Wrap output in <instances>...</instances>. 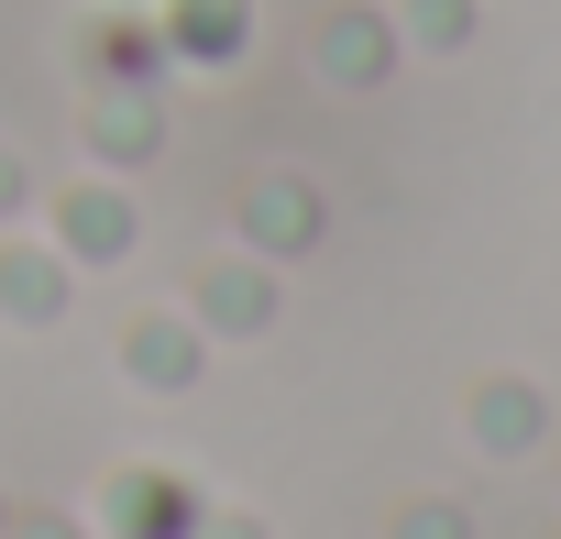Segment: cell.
<instances>
[{"instance_id":"8","label":"cell","mask_w":561,"mask_h":539,"mask_svg":"<svg viewBox=\"0 0 561 539\" xmlns=\"http://www.w3.org/2000/svg\"><path fill=\"white\" fill-rule=\"evenodd\" d=\"M165 45L176 56H242V0H176V12H165Z\"/></svg>"},{"instance_id":"2","label":"cell","mask_w":561,"mask_h":539,"mask_svg":"<svg viewBox=\"0 0 561 539\" xmlns=\"http://www.w3.org/2000/svg\"><path fill=\"white\" fill-rule=\"evenodd\" d=\"M78 133H89V154H100V165H144V154L165 144V100H154L144 78H100V89H89V111H78Z\"/></svg>"},{"instance_id":"14","label":"cell","mask_w":561,"mask_h":539,"mask_svg":"<svg viewBox=\"0 0 561 539\" xmlns=\"http://www.w3.org/2000/svg\"><path fill=\"white\" fill-rule=\"evenodd\" d=\"M0 528H12V506H0Z\"/></svg>"},{"instance_id":"3","label":"cell","mask_w":561,"mask_h":539,"mask_svg":"<svg viewBox=\"0 0 561 539\" xmlns=\"http://www.w3.org/2000/svg\"><path fill=\"white\" fill-rule=\"evenodd\" d=\"M67 287H78V264L56 242H0V320H12V331H56Z\"/></svg>"},{"instance_id":"1","label":"cell","mask_w":561,"mask_h":539,"mask_svg":"<svg viewBox=\"0 0 561 539\" xmlns=\"http://www.w3.org/2000/svg\"><path fill=\"white\" fill-rule=\"evenodd\" d=\"M133 242H144V220H133V198H122L111 176L56 187V253H67V264H122Z\"/></svg>"},{"instance_id":"4","label":"cell","mask_w":561,"mask_h":539,"mask_svg":"<svg viewBox=\"0 0 561 539\" xmlns=\"http://www.w3.org/2000/svg\"><path fill=\"white\" fill-rule=\"evenodd\" d=\"M111 539H187L198 528V495L176 484V473H111Z\"/></svg>"},{"instance_id":"10","label":"cell","mask_w":561,"mask_h":539,"mask_svg":"<svg viewBox=\"0 0 561 539\" xmlns=\"http://www.w3.org/2000/svg\"><path fill=\"white\" fill-rule=\"evenodd\" d=\"M331 78H375V23H331Z\"/></svg>"},{"instance_id":"5","label":"cell","mask_w":561,"mask_h":539,"mask_svg":"<svg viewBox=\"0 0 561 539\" xmlns=\"http://www.w3.org/2000/svg\"><path fill=\"white\" fill-rule=\"evenodd\" d=\"M122 375L154 386V397L198 386V331H187V320H133V331H122Z\"/></svg>"},{"instance_id":"13","label":"cell","mask_w":561,"mask_h":539,"mask_svg":"<svg viewBox=\"0 0 561 539\" xmlns=\"http://www.w3.org/2000/svg\"><path fill=\"white\" fill-rule=\"evenodd\" d=\"M187 539H264V528H253V517H198Z\"/></svg>"},{"instance_id":"9","label":"cell","mask_w":561,"mask_h":539,"mask_svg":"<svg viewBox=\"0 0 561 539\" xmlns=\"http://www.w3.org/2000/svg\"><path fill=\"white\" fill-rule=\"evenodd\" d=\"M89 67L154 89V78H165V34H154V23H100V34H89Z\"/></svg>"},{"instance_id":"7","label":"cell","mask_w":561,"mask_h":539,"mask_svg":"<svg viewBox=\"0 0 561 539\" xmlns=\"http://www.w3.org/2000/svg\"><path fill=\"white\" fill-rule=\"evenodd\" d=\"M198 320L209 331H264L275 320V287L253 276V264H209V276H198Z\"/></svg>"},{"instance_id":"6","label":"cell","mask_w":561,"mask_h":539,"mask_svg":"<svg viewBox=\"0 0 561 539\" xmlns=\"http://www.w3.org/2000/svg\"><path fill=\"white\" fill-rule=\"evenodd\" d=\"M242 231H253L264 253H298V242L320 231V198H309V187H287V176H264V187L242 198Z\"/></svg>"},{"instance_id":"11","label":"cell","mask_w":561,"mask_h":539,"mask_svg":"<svg viewBox=\"0 0 561 539\" xmlns=\"http://www.w3.org/2000/svg\"><path fill=\"white\" fill-rule=\"evenodd\" d=\"M23 198H34V165H23L12 144H0V220H23Z\"/></svg>"},{"instance_id":"12","label":"cell","mask_w":561,"mask_h":539,"mask_svg":"<svg viewBox=\"0 0 561 539\" xmlns=\"http://www.w3.org/2000/svg\"><path fill=\"white\" fill-rule=\"evenodd\" d=\"M0 539H89V528H78V517H12Z\"/></svg>"}]
</instances>
